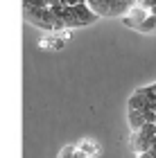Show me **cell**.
Returning a JSON list of instances; mask_svg holds the SVG:
<instances>
[{"label":"cell","mask_w":156,"mask_h":158,"mask_svg":"<svg viewBox=\"0 0 156 158\" xmlns=\"http://www.w3.org/2000/svg\"><path fill=\"white\" fill-rule=\"evenodd\" d=\"M36 45L41 50H63V48H66V39L57 32V34H52V36H43Z\"/></svg>","instance_id":"obj_1"},{"label":"cell","mask_w":156,"mask_h":158,"mask_svg":"<svg viewBox=\"0 0 156 158\" xmlns=\"http://www.w3.org/2000/svg\"><path fill=\"white\" fill-rule=\"evenodd\" d=\"M75 149H77L84 158H95L97 154H100V145H97L95 140H88V138L79 140V142L75 145Z\"/></svg>","instance_id":"obj_2"}]
</instances>
